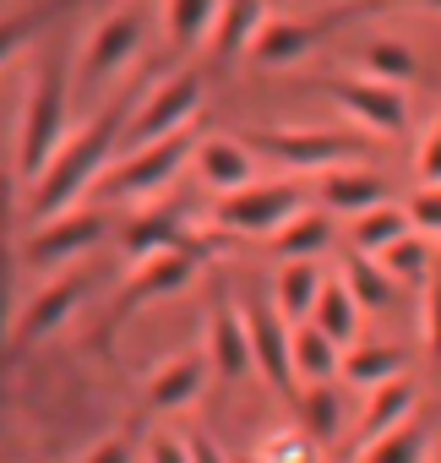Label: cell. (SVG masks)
<instances>
[{
    "mask_svg": "<svg viewBox=\"0 0 441 463\" xmlns=\"http://www.w3.org/2000/svg\"><path fill=\"white\" fill-rule=\"evenodd\" d=\"M126 115H131L126 104H109L99 120H88V126H77V131L66 137V147L55 153V164H50V169H44V180L33 185V202H28L33 229H39V223H50V218L77 213V202L93 191V180H99V175H109L115 153H120Z\"/></svg>",
    "mask_w": 441,
    "mask_h": 463,
    "instance_id": "1",
    "label": "cell"
},
{
    "mask_svg": "<svg viewBox=\"0 0 441 463\" xmlns=\"http://www.w3.org/2000/svg\"><path fill=\"white\" fill-rule=\"evenodd\" d=\"M66 115H71V77L39 71V82L28 88V109H23V131H17V169L28 180V191L44 180V169L55 164V153L66 147Z\"/></svg>",
    "mask_w": 441,
    "mask_h": 463,
    "instance_id": "2",
    "label": "cell"
},
{
    "mask_svg": "<svg viewBox=\"0 0 441 463\" xmlns=\"http://www.w3.org/2000/svg\"><path fill=\"white\" fill-rule=\"evenodd\" d=\"M202 71H174V77H164L153 93H142L136 104H131V115H126V131H120V153H136V147H147V142H164V137H174V131H191L196 126V115H202Z\"/></svg>",
    "mask_w": 441,
    "mask_h": 463,
    "instance_id": "3",
    "label": "cell"
},
{
    "mask_svg": "<svg viewBox=\"0 0 441 463\" xmlns=\"http://www.w3.org/2000/svg\"><path fill=\"white\" fill-rule=\"evenodd\" d=\"M196 142H202L196 131H174V137H164V142H147V147L126 153V164L104 175V191H109L115 202H126V207H153V202L180 180V169L196 158Z\"/></svg>",
    "mask_w": 441,
    "mask_h": 463,
    "instance_id": "4",
    "label": "cell"
},
{
    "mask_svg": "<svg viewBox=\"0 0 441 463\" xmlns=\"http://www.w3.org/2000/svg\"><path fill=\"white\" fill-rule=\"evenodd\" d=\"M387 0H349V6H333V12H322V17H311V23H295V17H267V28L257 33V44H251V61L262 66V71H284V66H295V61H305V50H316L327 33H338V28H349V23H360L365 12H381Z\"/></svg>",
    "mask_w": 441,
    "mask_h": 463,
    "instance_id": "5",
    "label": "cell"
},
{
    "mask_svg": "<svg viewBox=\"0 0 441 463\" xmlns=\"http://www.w3.org/2000/svg\"><path fill=\"white\" fill-rule=\"evenodd\" d=\"M305 207V191L295 180H251L246 191H230V196H218V223L235 229V235H278V229Z\"/></svg>",
    "mask_w": 441,
    "mask_h": 463,
    "instance_id": "6",
    "label": "cell"
},
{
    "mask_svg": "<svg viewBox=\"0 0 441 463\" xmlns=\"http://www.w3.org/2000/svg\"><path fill=\"white\" fill-rule=\"evenodd\" d=\"M142 39H147L142 12H131V6L109 12V17L88 33V44H82V71H77V88H82V93H99L109 77H120V71L136 61Z\"/></svg>",
    "mask_w": 441,
    "mask_h": 463,
    "instance_id": "7",
    "label": "cell"
},
{
    "mask_svg": "<svg viewBox=\"0 0 441 463\" xmlns=\"http://www.w3.org/2000/svg\"><path fill=\"white\" fill-rule=\"evenodd\" d=\"M327 99H333L354 126H365V131H376V137H392V131L408 126V99H403V88H392V82L343 77V82H327Z\"/></svg>",
    "mask_w": 441,
    "mask_h": 463,
    "instance_id": "8",
    "label": "cell"
},
{
    "mask_svg": "<svg viewBox=\"0 0 441 463\" xmlns=\"http://www.w3.org/2000/svg\"><path fill=\"white\" fill-rule=\"evenodd\" d=\"M408 420H419V382H414V376H392V382L371 387V398H365V409H354V430H349L354 458H360L365 447H376L381 436L403 430Z\"/></svg>",
    "mask_w": 441,
    "mask_h": 463,
    "instance_id": "9",
    "label": "cell"
},
{
    "mask_svg": "<svg viewBox=\"0 0 441 463\" xmlns=\"http://www.w3.org/2000/svg\"><path fill=\"white\" fill-rule=\"evenodd\" d=\"M99 241H104V218H99V213H66V218H50V223H39L33 235H28V268H39V273H61L66 262L88 257Z\"/></svg>",
    "mask_w": 441,
    "mask_h": 463,
    "instance_id": "10",
    "label": "cell"
},
{
    "mask_svg": "<svg viewBox=\"0 0 441 463\" xmlns=\"http://www.w3.org/2000/svg\"><path fill=\"white\" fill-rule=\"evenodd\" d=\"M262 147H267L273 158H284L289 169H311V175L343 169V164H354V153H360L354 137H338V131H295V126L267 131Z\"/></svg>",
    "mask_w": 441,
    "mask_h": 463,
    "instance_id": "11",
    "label": "cell"
},
{
    "mask_svg": "<svg viewBox=\"0 0 441 463\" xmlns=\"http://www.w3.org/2000/svg\"><path fill=\"white\" fill-rule=\"evenodd\" d=\"M246 327H251V360H257V371L278 392H300V382H295V327L273 306H251Z\"/></svg>",
    "mask_w": 441,
    "mask_h": 463,
    "instance_id": "12",
    "label": "cell"
},
{
    "mask_svg": "<svg viewBox=\"0 0 441 463\" xmlns=\"http://www.w3.org/2000/svg\"><path fill=\"white\" fill-rule=\"evenodd\" d=\"M207 365L224 376V382H240L257 371L251 360V327H246V311L224 306V311H212L207 317Z\"/></svg>",
    "mask_w": 441,
    "mask_h": 463,
    "instance_id": "13",
    "label": "cell"
},
{
    "mask_svg": "<svg viewBox=\"0 0 441 463\" xmlns=\"http://www.w3.org/2000/svg\"><path fill=\"white\" fill-rule=\"evenodd\" d=\"M316 196H322V213L360 218V213H371V207H381V202H387V180H381L376 169L343 164V169L316 175Z\"/></svg>",
    "mask_w": 441,
    "mask_h": 463,
    "instance_id": "14",
    "label": "cell"
},
{
    "mask_svg": "<svg viewBox=\"0 0 441 463\" xmlns=\"http://www.w3.org/2000/svg\"><path fill=\"white\" fill-rule=\"evenodd\" d=\"M196 251H164V257H153V262H142L136 268V279L126 284V295H120V311H131V306H153V300H169V295H180V289H191V279H196Z\"/></svg>",
    "mask_w": 441,
    "mask_h": 463,
    "instance_id": "15",
    "label": "cell"
},
{
    "mask_svg": "<svg viewBox=\"0 0 441 463\" xmlns=\"http://www.w3.org/2000/svg\"><path fill=\"white\" fill-rule=\"evenodd\" d=\"M196 175H202V185H212V191H246L251 180H257V158H251V147L240 142V137H202L196 142Z\"/></svg>",
    "mask_w": 441,
    "mask_h": 463,
    "instance_id": "16",
    "label": "cell"
},
{
    "mask_svg": "<svg viewBox=\"0 0 441 463\" xmlns=\"http://www.w3.org/2000/svg\"><path fill=\"white\" fill-rule=\"evenodd\" d=\"M77 306H82V279L55 273V279L33 295V306L23 311V322H17L12 344H39V338H50L55 327H66V322H71V311H77Z\"/></svg>",
    "mask_w": 441,
    "mask_h": 463,
    "instance_id": "17",
    "label": "cell"
},
{
    "mask_svg": "<svg viewBox=\"0 0 441 463\" xmlns=\"http://www.w3.org/2000/svg\"><path fill=\"white\" fill-rule=\"evenodd\" d=\"M207 354H174L169 365H158L153 371V382H147V409L153 414H180V409H191L196 398H202V387H207Z\"/></svg>",
    "mask_w": 441,
    "mask_h": 463,
    "instance_id": "18",
    "label": "cell"
},
{
    "mask_svg": "<svg viewBox=\"0 0 441 463\" xmlns=\"http://www.w3.org/2000/svg\"><path fill=\"white\" fill-rule=\"evenodd\" d=\"M327 279H333V273H327L322 262H278V273H273V311H278L289 327L311 322V311H316Z\"/></svg>",
    "mask_w": 441,
    "mask_h": 463,
    "instance_id": "19",
    "label": "cell"
},
{
    "mask_svg": "<svg viewBox=\"0 0 441 463\" xmlns=\"http://www.w3.org/2000/svg\"><path fill=\"white\" fill-rule=\"evenodd\" d=\"M196 251L202 257V246L191 241V229L174 218V213H158V207H142L136 218H131V229H126V257L142 268V262H153V257H164V251Z\"/></svg>",
    "mask_w": 441,
    "mask_h": 463,
    "instance_id": "20",
    "label": "cell"
},
{
    "mask_svg": "<svg viewBox=\"0 0 441 463\" xmlns=\"http://www.w3.org/2000/svg\"><path fill=\"white\" fill-rule=\"evenodd\" d=\"M267 0H224L218 6V23H212V33H207V50L218 55V61H235V55H251V44H257V33L267 28Z\"/></svg>",
    "mask_w": 441,
    "mask_h": 463,
    "instance_id": "21",
    "label": "cell"
},
{
    "mask_svg": "<svg viewBox=\"0 0 441 463\" xmlns=\"http://www.w3.org/2000/svg\"><path fill=\"white\" fill-rule=\"evenodd\" d=\"M333 246V213H311V207H300L278 235H267V251L278 257V262H322V251Z\"/></svg>",
    "mask_w": 441,
    "mask_h": 463,
    "instance_id": "22",
    "label": "cell"
},
{
    "mask_svg": "<svg viewBox=\"0 0 441 463\" xmlns=\"http://www.w3.org/2000/svg\"><path fill=\"white\" fill-rule=\"evenodd\" d=\"M311 322H316L338 349H354V344H360V327H365V306L349 295V284H343V279H327V289H322V300H316Z\"/></svg>",
    "mask_w": 441,
    "mask_h": 463,
    "instance_id": "23",
    "label": "cell"
},
{
    "mask_svg": "<svg viewBox=\"0 0 441 463\" xmlns=\"http://www.w3.org/2000/svg\"><path fill=\"white\" fill-rule=\"evenodd\" d=\"M295 398H300V425H305L322 447L349 430V403H343V387H338V382H311V387H300Z\"/></svg>",
    "mask_w": 441,
    "mask_h": 463,
    "instance_id": "24",
    "label": "cell"
},
{
    "mask_svg": "<svg viewBox=\"0 0 441 463\" xmlns=\"http://www.w3.org/2000/svg\"><path fill=\"white\" fill-rule=\"evenodd\" d=\"M343 371V349L316 327V322H300L295 327V382L311 387V382H338Z\"/></svg>",
    "mask_w": 441,
    "mask_h": 463,
    "instance_id": "25",
    "label": "cell"
},
{
    "mask_svg": "<svg viewBox=\"0 0 441 463\" xmlns=\"http://www.w3.org/2000/svg\"><path fill=\"white\" fill-rule=\"evenodd\" d=\"M392 376H403V349H392V344H354V349H343V371H338L343 387L371 392V387H381Z\"/></svg>",
    "mask_w": 441,
    "mask_h": 463,
    "instance_id": "26",
    "label": "cell"
},
{
    "mask_svg": "<svg viewBox=\"0 0 441 463\" xmlns=\"http://www.w3.org/2000/svg\"><path fill=\"white\" fill-rule=\"evenodd\" d=\"M224 0H164V33L174 50H202Z\"/></svg>",
    "mask_w": 441,
    "mask_h": 463,
    "instance_id": "27",
    "label": "cell"
},
{
    "mask_svg": "<svg viewBox=\"0 0 441 463\" xmlns=\"http://www.w3.org/2000/svg\"><path fill=\"white\" fill-rule=\"evenodd\" d=\"M403 235H414V223H408V213L392 207V202H381V207H371V213L354 218V251H360V257H381V251H392Z\"/></svg>",
    "mask_w": 441,
    "mask_h": 463,
    "instance_id": "28",
    "label": "cell"
},
{
    "mask_svg": "<svg viewBox=\"0 0 441 463\" xmlns=\"http://www.w3.org/2000/svg\"><path fill=\"white\" fill-rule=\"evenodd\" d=\"M381 268H387V279L398 284V289H419V284H430V268H436V241H425V235H403L392 251H381L376 257Z\"/></svg>",
    "mask_w": 441,
    "mask_h": 463,
    "instance_id": "29",
    "label": "cell"
},
{
    "mask_svg": "<svg viewBox=\"0 0 441 463\" xmlns=\"http://www.w3.org/2000/svg\"><path fill=\"white\" fill-rule=\"evenodd\" d=\"M338 279L349 284V295H354L365 311H387V306L398 300V284L387 279V268H381L376 257H360V251H354V257L343 262V273H338Z\"/></svg>",
    "mask_w": 441,
    "mask_h": 463,
    "instance_id": "30",
    "label": "cell"
},
{
    "mask_svg": "<svg viewBox=\"0 0 441 463\" xmlns=\"http://www.w3.org/2000/svg\"><path fill=\"white\" fill-rule=\"evenodd\" d=\"M414 71H419V61H414V50H408V44L381 39V44H365V50H360V77H376V82L408 88V82H414Z\"/></svg>",
    "mask_w": 441,
    "mask_h": 463,
    "instance_id": "31",
    "label": "cell"
},
{
    "mask_svg": "<svg viewBox=\"0 0 441 463\" xmlns=\"http://www.w3.org/2000/svg\"><path fill=\"white\" fill-rule=\"evenodd\" d=\"M262 463H322V441L295 420V425H278L267 430L262 441Z\"/></svg>",
    "mask_w": 441,
    "mask_h": 463,
    "instance_id": "32",
    "label": "cell"
},
{
    "mask_svg": "<svg viewBox=\"0 0 441 463\" xmlns=\"http://www.w3.org/2000/svg\"><path fill=\"white\" fill-rule=\"evenodd\" d=\"M354 463H425V425L408 420L403 430H392V436H381L376 447H365Z\"/></svg>",
    "mask_w": 441,
    "mask_h": 463,
    "instance_id": "33",
    "label": "cell"
},
{
    "mask_svg": "<svg viewBox=\"0 0 441 463\" xmlns=\"http://www.w3.org/2000/svg\"><path fill=\"white\" fill-rule=\"evenodd\" d=\"M403 213H408V223H414V235L441 241V185H419Z\"/></svg>",
    "mask_w": 441,
    "mask_h": 463,
    "instance_id": "34",
    "label": "cell"
},
{
    "mask_svg": "<svg viewBox=\"0 0 441 463\" xmlns=\"http://www.w3.org/2000/svg\"><path fill=\"white\" fill-rule=\"evenodd\" d=\"M414 169H419V185H441V126H430V131L419 137Z\"/></svg>",
    "mask_w": 441,
    "mask_h": 463,
    "instance_id": "35",
    "label": "cell"
},
{
    "mask_svg": "<svg viewBox=\"0 0 441 463\" xmlns=\"http://www.w3.org/2000/svg\"><path fill=\"white\" fill-rule=\"evenodd\" d=\"M39 28V17L28 12V17H0V61H12L23 44H28V33Z\"/></svg>",
    "mask_w": 441,
    "mask_h": 463,
    "instance_id": "36",
    "label": "cell"
},
{
    "mask_svg": "<svg viewBox=\"0 0 441 463\" xmlns=\"http://www.w3.org/2000/svg\"><path fill=\"white\" fill-rule=\"evenodd\" d=\"M147 463H191V447H185V436H169V430H158V436H147V452H142Z\"/></svg>",
    "mask_w": 441,
    "mask_h": 463,
    "instance_id": "37",
    "label": "cell"
},
{
    "mask_svg": "<svg viewBox=\"0 0 441 463\" xmlns=\"http://www.w3.org/2000/svg\"><path fill=\"white\" fill-rule=\"evenodd\" d=\"M425 344H430V354L441 360V279L425 284Z\"/></svg>",
    "mask_w": 441,
    "mask_h": 463,
    "instance_id": "38",
    "label": "cell"
},
{
    "mask_svg": "<svg viewBox=\"0 0 441 463\" xmlns=\"http://www.w3.org/2000/svg\"><path fill=\"white\" fill-rule=\"evenodd\" d=\"M185 447H191V463H230L224 447H218L207 430H185Z\"/></svg>",
    "mask_w": 441,
    "mask_h": 463,
    "instance_id": "39",
    "label": "cell"
},
{
    "mask_svg": "<svg viewBox=\"0 0 441 463\" xmlns=\"http://www.w3.org/2000/svg\"><path fill=\"white\" fill-rule=\"evenodd\" d=\"M82 463H131V441H126V436H104Z\"/></svg>",
    "mask_w": 441,
    "mask_h": 463,
    "instance_id": "40",
    "label": "cell"
},
{
    "mask_svg": "<svg viewBox=\"0 0 441 463\" xmlns=\"http://www.w3.org/2000/svg\"><path fill=\"white\" fill-rule=\"evenodd\" d=\"M6 295L12 284H6V246H0V344H6Z\"/></svg>",
    "mask_w": 441,
    "mask_h": 463,
    "instance_id": "41",
    "label": "cell"
},
{
    "mask_svg": "<svg viewBox=\"0 0 441 463\" xmlns=\"http://www.w3.org/2000/svg\"><path fill=\"white\" fill-rule=\"evenodd\" d=\"M230 463H262V458H230Z\"/></svg>",
    "mask_w": 441,
    "mask_h": 463,
    "instance_id": "42",
    "label": "cell"
},
{
    "mask_svg": "<svg viewBox=\"0 0 441 463\" xmlns=\"http://www.w3.org/2000/svg\"><path fill=\"white\" fill-rule=\"evenodd\" d=\"M425 6H430V12H441V0H425Z\"/></svg>",
    "mask_w": 441,
    "mask_h": 463,
    "instance_id": "43",
    "label": "cell"
}]
</instances>
